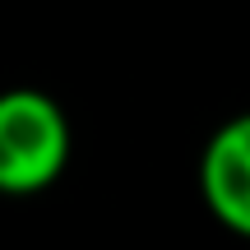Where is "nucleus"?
Instances as JSON below:
<instances>
[{"label":"nucleus","instance_id":"f257e3e1","mask_svg":"<svg viewBox=\"0 0 250 250\" xmlns=\"http://www.w3.org/2000/svg\"><path fill=\"white\" fill-rule=\"evenodd\" d=\"M70 158V130L51 98L0 93V190L28 195L61 176Z\"/></svg>","mask_w":250,"mask_h":250},{"label":"nucleus","instance_id":"f03ea898","mask_svg":"<svg viewBox=\"0 0 250 250\" xmlns=\"http://www.w3.org/2000/svg\"><path fill=\"white\" fill-rule=\"evenodd\" d=\"M204 199L227 227L250 236V130L241 121L223 125L204 153Z\"/></svg>","mask_w":250,"mask_h":250}]
</instances>
